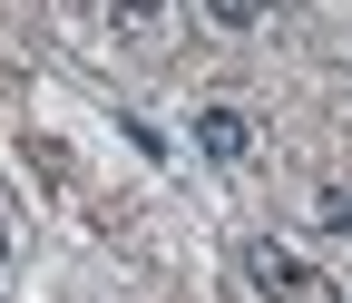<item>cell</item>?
<instances>
[{
  "mask_svg": "<svg viewBox=\"0 0 352 303\" xmlns=\"http://www.w3.org/2000/svg\"><path fill=\"white\" fill-rule=\"evenodd\" d=\"M196 147H206L215 166H245V157H254V117H245V108H206V117H196Z\"/></svg>",
  "mask_w": 352,
  "mask_h": 303,
  "instance_id": "cell-1",
  "label": "cell"
},
{
  "mask_svg": "<svg viewBox=\"0 0 352 303\" xmlns=\"http://www.w3.org/2000/svg\"><path fill=\"white\" fill-rule=\"evenodd\" d=\"M314 225H323V235H352V186H323V196H314Z\"/></svg>",
  "mask_w": 352,
  "mask_h": 303,
  "instance_id": "cell-3",
  "label": "cell"
},
{
  "mask_svg": "<svg viewBox=\"0 0 352 303\" xmlns=\"http://www.w3.org/2000/svg\"><path fill=\"white\" fill-rule=\"evenodd\" d=\"M0 265H10V225H0Z\"/></svg>",
  "mask_w": 352,
  "mask_h": 303,
  "instance_id": "cell-5",
  "label": "cell"
},
{
  "mask_svg": "<svg viewBox=\"0 0 352 303\" xmlns=\"http://www.w3.org/2000/svg\"><path fill=\"white\" fill-rule=\"evenodd\" d=\"M206 20H215V30H254L264 10H254V0H206Z\"/></svg>",
  "mask_w": 352,
  "mask_h": 303,
  "instance_id": "cell-4",
  "label": "cell"
},
{
  "mask_svg": "<svg viewBox=\"0 0 352 303\" xmlns=\"http://www.w3.org/2000/svg\"><path fill=\"white\" fill-rule=\"evenodd\" d=\"M245 274H254L264 293H314V274H303L284 245H245Z\"/></svg>",
  "mask_w": 352,
  "mask_h": 303,
  "instance_id": "cell-2",
  "label": "cell"
}]
</instances>
